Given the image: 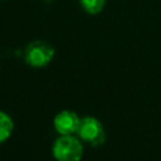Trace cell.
I'll return each instance as SVG.
<instances>
[{"label":"cell","mask_w":161,"mask_h":161,"mask_svg":"<svg viewBox=\"0 0 161 161\" xmlns=\"http://www.w3.org/2000/svg\"><path fill=\"white\" fill-rule=\"evenodd\" d=\"M52 152L55 161H80L83 145L73 135H60L54 141Z\"/></svg>","instance_id":"obj_1"},{"label":"cell","mask_w":161,"mask_h":161,"mask_svg":"<svg viewBox=\"0 0 161 161\" xmlns=\"http://www.w3.org/2000/svg\"><path fill=\"white\" fill-rule=\"evenodd\" d=\"M77 133L82 141L87 142L93 147L101 146L106 141V131L103 128V125L99 119H97L93 116L80 118Z\"/></svg>","instance_id":"obj_2"},{"label":"cell","mask_w":161,"mask_h":161,"mask_svg":"<svg viewBox=\"0 0 161 161\" xmlns=\"http://www.w3.org/2000/svg\"><path fill=\"white\" fill-rule=\"evenodd\" d=\"M54 48L43 40L31 42L25 49V62L33 68H43L54 58Z\"/></svg>","instance_id":"obj_3"},{"label":"cell","mask_w":161,"mask_h":161,"mask_svg":"<svg viewBox=\"0 0 161 161\" xmlns=\"http://www.w3.org/2000/svg\"><path fill=\"white\" fill-rule=\"evenodd\" d=\"M80 123L79 116L69 109L60 111L54 117V128L59 135H74Z\"/></svg>","instance_id":"obj_4"},{"label":"cell","mask_w":161,"mask_h":161,"mask_svg":"<svg viewBox=\"0 0 161 161\" xmlns=\"http://www.w3.org/2000/svg\"><path fill=\"white\" fill-rule=\"evenodd\" d=\"M14 131L13 118L4 111H0V143L9 140Z\"/></svg>","instance_id":"obj_5"},{"label":"cell","mask_w":161,"mask_h":161,"mask_svg":"<svg viewBox=\"0 0 161 161\" xmlns=\"http://www.w3.org/2000/svg\"><path fill=\"white\" fill-rule=\"evenodd\" d=\"M106 0H80V5L89 14H98L102 11Z\"/></svg>","instance_id":"obj_6"}]
</instances>
